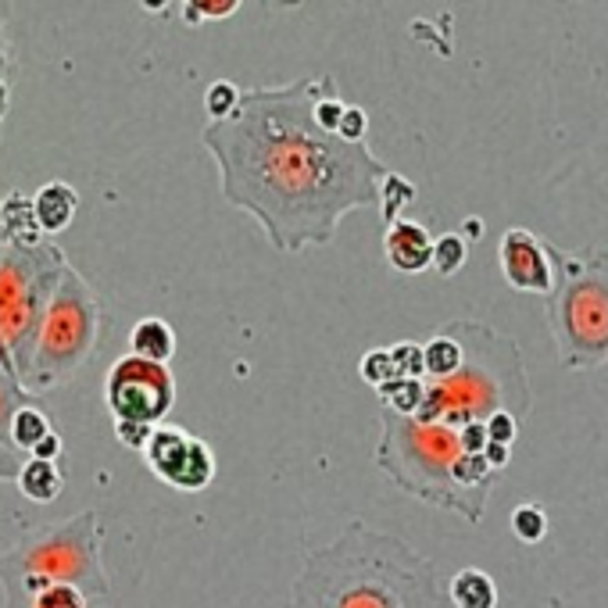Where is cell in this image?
<instances>
[{"mask_svg": "<svg viewBox=\"0 0 608 608\" xmlns=\"http://www.w3.org/2000/svg\"><path fill=\"white\" fill-rule=\"evenodd\" d=\"M337 90L330 75L240 93L230 119L204 125L222 197L259 219L268 244L283 254L323 247L341 219L383 197L391 169L369 143L344 140L318 119V104Z\"/></svg>", "mask_w": 608, "mask_h": 608, "instance_id": "cell-1", "label": "cell"}, {"mask_svg": "<svg viewBox=\"0 0 608 608\" xmlns=\"http://www.w3.org/2000/svg\"><path fill=\"white\" fill-rule=\"evenodd\" d=\"M291 608H447L437 566L402 537L351 523L304 558Z\"/></svg>", "mask_w": 608, "mask_h": 608, "instance_id": "cell-2", "label": "cell"}, {"mask_svg": "<svg viewBox=\"0 0 608 608\" xmlns=\"http://www.w3.org/2000/svg\"><path fill=\"white\" fill-rule=\"evenodd\" d=\"M379 419L383 440L373 458L394 487L469 523L484 519L487 494L498 484V473L484 455L466 452L462 429L444 423L426 426L415 415H397L391 408H383Z\"/></svg>", "mask_w": 608, "mask_h": 608, "instance_id": "cell-3", "label": "cell"}, {"mask_svg": "<svg viewBox=\"0 0 608 608\" xmlns=\"http://www.w3.org/2000/svg\"><path fill=\"white\" fill-rule=\"evenodd\" d=\"M466 347V365L452 379H426L423 408L415 419L434 426L444 423L452 429H466L473 423H490V415L508 412L519 423L530 415V379L519 347L498 330L484 323H447Z\"/></svg>", "mask_w": 608, "mask_h": 608, "instance_id": "cell-4", "label": "cell"}, {"mask_svg": "<svg viewBox=\"0 0 608 608\" xmlns=\"http://www.w3.org/2000/svg\"><path fill=\"white\" fill-rule=\"evenodd\" d=\"M51 584H72L87 598H108V572L101 563L98 511H79L72 519L29 530L11 551L0 555L4 608H29Z\"/></svg>", "mask_w": 608, "mask_h": 608, "instance_id": "cell-5", "label": "cell"}, {"mask_svg": "<svg viewBox=\"0 0 608 608\" xmlns=\"http://www.w3.org/2000/svg\"><path fill=\"white\" fill-rule=\"evenodd\" d=\"M548 259L555 262L548 326L558 362L566 369H598L608 362V247L569 254L548 244Z\"/></svg>", "mask_w": 608, "mask_h": 608, "instance_id": "cell-6", "label": "cell"}, {"mask_svg": "<svg viewBox=\"0 0 608 608\" xmlns=\"http://www.w3.org/2000/svg\"><path fill=\"white\" fill-rule=\"evenodd\" d=\"M65 268V254L51 240H40V244L4 240L0 247V365L19 383H26L43 312Z\"/></svg>", "mask_w": 608, "mask_h": 608, "instance_id": "cell-7", "label": "cell"}, {"mask_svg": "<svg viewBox=\"0 0 608 608\" xmlns=\"http://www.w3.org/2000/svg\"><path fill=\"white\" fill-rule=\"evenodd\" d=\"M104 330H108V312H104L101 294L69 265L61 272L54 297L43 312L40 341H37L33 362H29L22 387L37 397V394L61 387V383H69L93 355H98Z\"/></svg>", "mask_w": 608, "mask_h": 608, "instance_id": "cell-8", "label": "cell"}, {"mask_svg": "<svg viewBox=\"0 0 608 608\" xmlns=\"http://www.w3.org/2000/svg\"><path fill=\"white\" fill-rule=\"evenodd\" d=\"M104 402L115 423H148L162 426L175 405V376L169 365L125 355L111 362L104 376Z\"/></svg>", "mask_w": 608, "mask_h": 608, "instance_id": "cell-9", "label": "cell"}, {"mask_svg": "<svg viewBox=\"0 0 608 608\" xmlns=\"http://www.w3.org/2000/svg\"><path fill=\"white\" fill-rule=\"evenodd\" d=\"M148 469L175 490H204L215 479V455L204 440L190 437L180 426H154L151 444L143 447Z\"/></svg>", "mask_w": 608, "mask_h": 608, "instance_id": "cell-10", "label": "cell"}, {"mask_svg": "<svg viewBox=\"0 0 608 608\" xmlns=\"http://www.w3.org/2000/svg\"><path fill=\"white\" fill-rule=\"evenodd\" d=\"M498 262H501L505 283L511 291L551 297L555 265L548 259V244H544L540 236H534L530 230H519V226L505 230L501 244H498Z\"/></svg>", "mask_w": 608, "mask_h": 608, "instance_id": "cell-11", "label": "cell"}, {"mask_svg": "<svg viewBox=\"0 0 608 608\" xmlns=\"http://www.w3.org/2000/svg\"><path fill=\"white\" fill-rule=\"evenodd\" d=\"M434 244L437 240L429 236L419 222L397 219L387 226V236H383V251H387V262L397 272H423L434 265Z\"/></svg>", "mask_w": 608, "mask_h": 608, "instance_id": "cell-12", "label": "cell"}, {"mask_svg": "<svg viewBox=\"0 0 608 608\" xmlns=\"http://www.w3.org/2000/svg\"><path fill=\"white\" fill-rule=\"evenodd\" d=\"M75 207H79V197L69 183H47L40 186V194L33 197V215H37V226L43 236H54L61 230L72 226L75 219Z\"/></svg>", "mask_w": 608, "mask_h": 608, "instance_id": "cell-13", "label": "cell"}, {"mask_svg": "<svg viewBox=\"0 0 608 608\" xmlns=\"http://www.w3.org/2000/svg\"><path fill=\"white\" fill-rule=\"evenodd\" d=\"M130 355L158 362V365H169L172 355H175V330L158 315L140 318V323L133 326V333H130Z\"/></svg>", "mask_w": 608, "mask_h": 608, "instance_id": "cell-14", "label": "cell"}, {"mask_svg": "<svg viewBox=\"0 0 608 608\" xmlns=\"http://www.w3.org/2000/svg\"><path fill=\"white\" fill-rule=\"evenodd\" d=\"M447 601L455 608H498V584L484 569H458L447 584Z\"/></svg>", "mask_w": 608, "mask_h": 608, "instance_id": "cell-15", "label": "cell"}, {"mask_svg": "<svg viewBox=\"0 0 608 608\" xmlns=\"http://www.w3.org/2000/svg\"><path fill=\"white\" fill-rule=\"evenodd\" d=\"M423 362H426V379H452L466 365V347H462L452 326H440L434 341L423 344Z\"/></svg>", "mask_w": 608, "mask_h": 608, "instance_id": "cell-16", "label": "cell"}, {"mask_svg": "<svg viewBox=\"0 0 608 608\" xmlns=\"http://www.w3.org/2000/svg\"><path fill=\"white\" fill-rule=\"evenodd\" d=\"M61 487H65V476H61L58 462H43V458H26V466L19 473V490L29 501L47 505L54 501Z\"/></svg>", "mask_w": 608, "mask_h": 608, "instance_id": "cell-17", "label": "cell"}, {"mask_svg": "<svg viewBox=\"0 0 608 608\" xmlns=\"http://www.w3.org/2000/svg\"><path fill=\"white\" fill-rule=\"evenodd\" d=\"M51 434H54V429H51V419H47V415H43L40 408L26 405L19 415H14L11 447H14V452H29V455H33V452H37V444L47 440Z\"/></svg>", "mask_w": 608, "mask_h": 608, "instance_id": "cell-18", "label": "cell"}, {"mask_svg": "<svg viewBox=\"0 0 608 608\" xmlns=\"http://www.w3.org/2000/svg\"><path fill=\"white\" fill-rule=\"evenodd\" d=\"M29 394L19 379H14L4 365H0V444L11 447V426H14V415H19L29 405Z\"/></svg>", "mask_w": 608, "mask_h": 608, "instance_id": "cell-19", "label": "cell"}, {"mask_svg": "<svg viewBox=\"0 0 608 608\" xmlns=\"http://www.w3.org/2000/svg\"><path fill=\"white\" fill-rule=\"evenodd\" d=\"M379 394L383 408H391L397 415H415L423 408V397H426V379H402L397 376L394 383H387Z\"/></svg>", "mask_w": 608, "mask_h": 608, "instance_id": "cell-20", "label": "cell"}, {"mask_svg": "<svg viewBox=\"0 0 608 608\" xmlns=\"http://www.w3.org/2000/svg\"><path fill=\"white\" fill-rule=\"evenodd\" d=\"M415 201V183L405 180V175L391 172L387 180H383V197H379V212H383V222H397L402 219V207Z\"/></svg>", "mask_w": 608, "mask_h": 608, "instance_id": "cell-21", "label": "cell"}, {"mask_svg": "<svg viewBox=\"0 0 608 608\" xmlns=\"http://www.w3.org/2000/svg\"><path fill=\"white\" fill-rule=\"evenodd\" d=\"M466 259H469L466 236H458V233L437 236V244H434V268H437V276H455V272L466 265Z\"/></svg>", "mask_w": 608, "mask_h": 608, "instance_id": "cell-22", "label": "cell"}, {"mask_svg": "<svg viewBox=\"0 0 608 608\" xmlns=\"http://www.w3.org/2000/svg\"><path fill=\"white\" fill-rule=\"evenodd\" d=\"M362 379L369 383L373 391H383L387 383L397 379V365H394V355L391 347H376V351H365L362 355V365H358Z\"/></svg>", "mask_w": 608, "mask_h": 608, "instance_id": "cell-23", "label": "cell"}, {"mask_svg": "<svg viewBox=\"0 0 608 608\" xmlns=\"http://www.w3.org/2000/svg\"><path fill=\"white\" fill-rule=\"evenodd\" d=\"M511 534H516L523 544H540L548 537V516H544L540 505H519L511 511Z\"/></svg>", "mask_w": 608, "mask_h": 608, "instance_id": "cell-24", "label": "cell"}, {"mask_svg": "<svg viewBox=\"0 0 608 608\" xmlns=\"http://www.w3.org/2000/svg\"><path fill=\"white\" fill-rule=\"evenodd\" d=\"M240 93L244 90H236L233 83H212L207 87V93H204V108H207V115H212V122H222V119H230L233 111H236V104H240Z\"/></svg>", "mask_w": 608, "mask_h": 608, "instance_id": "cell-25", "label": "cell"}, {"mask_svg": "<svg viewBox=\"0 0 608 608\" xmlns=\"http://www.w3.org/2000/svg\"><path fill=\"white\" fill-rule=\"evenodd\" d=\"M29 608H90V598L72 584H51L47 590H40Z\"/></svg>", "mask_w": 608, "mask_h": 608, "instance_id": "cell-26", "label": "cell"}, {"mask_svg": "<svg viewBox=\"0 0 608 608\" xmlns=\"http://www.w3.org/2000/svg\"><path fill=\"white\" fill-rule=\"evenodd\" d=\"M394 365H397V376L402 379H426V362H423V347L419 344H394L391 347Z\"/></svg>", "mask_w": 608, "mask_h": 608, "instance_id": "cell-27", "label": "cell"}, {"mask_svg": "<svg viewBox=\"0 0 608 608\" xmlns=\"http://www.w3.org/2000/svg\"><path fill=\"white\" fill-rule=\"evenodd\" d=\"M115 437L122 447H133V452H143L154 437V426L148 423H115Z\"/></svg>", "mask_w": 608, "mask_h": 608, "instance_id": "cell-28", "label": "cell"}, {"mask_svg": "<svg viewBox=\"0 0 608 608\" xmlns=\"http://www.w3.org/2000/svg\"><path fill=\"white\" fill-rule=\"evenodd\" d=\"M487 429H490V444H505V447H511V440H516V434L523 429V423L516 419V415L498 412V415H490Z\"/></svg>", "mask_w": 608, "mask_h": 608, "instance_id": "cell-29", "label": "cell"}, {"mask_svg": "<svg viewBox=\"0 0 608 608\" xmlns=\"http://www.w3.org/2000/svg\"><path fill=\"white\" fill-rule=\"evenodd\" d=\"M365 130H369V119H365V111L362 108H355V104H347V111H344V119H341V136L344 140H355V143H362L365 140Z\"/></svg>", "mask_w": 608, "mask_h": 608, "instance_id": "cell-30", "label": "cell"}, {"mask_svg": "<svg viewBox=\"0 0 608 608\" xmlns=\"http://www.w3.org/2000/svg\"><path fill=\"white\" fill-rule=\"evenodd\" d=\"M22 466H26V462L19 458V452L0 444V484H19Z\"/></svg>", "mask_w": 608, "mask_h": 608, "instance_id": "cell-31", "label": "cell"}, {"mask_svg": "<svg viewBox=\"0 0 608 608\" xmlns=\"http://www.w3.org/2000/svg\"><path fill=\"white\" fill-rule=\"evenodd\" d=\"M240 4L236 0H222V4H186V19L197 22V14H204V19H222V14H233Z\"/></svg>", "mask_w": 608, "mask_h": 608, "instance_id": "cell-32", "label": "cell"}, {"mask_svg": "<svg viewBox=\"0 0 608 608\" xmlns=\"http://www.w3.org/2000/svg\"><path fill=\"white\" fill-rule=\"evenodd\" d=\"M58 455H61V437L58 434H51L47 440H40L37 444V452L29 455V458H43V462H58Z\"/></svg>", "mask_w": 608, "mask_h": 608, "instance_id": "cell-33", "label": "cell"}, {"mask_svg": "<svg viewBox=\"0 0 608 608\" xmlns=\"http://www.w3.org/2000/svg\"><path fill=\"white\" fill-rule=\"evenodd\" d=\"M484 458L490 462V469H494V473H501V469L508 466V458H511V447H505V444H490L487 452H484Z\"/></svg>", "mask_w": 608, "mask_h": 608, "instance_id": "cell-34", "label": "cell"}, {"mask_svg": "<svg viewBox=\"0 0 608 608\" xmlns=\"http://www.w3.org/2000/svg\"><path fill=\"white\" fill-rule=\"evenodd\" d=\"M101 608H104V605H101Z\"/></svg>", "mask_w": 608, "mask_h": 608, "instance_id": "cell-35", "label": "cell"}]
</instances>
